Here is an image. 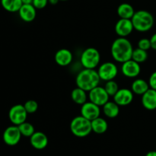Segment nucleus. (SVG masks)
<instances>
[{
  "mask_svg": "<svg viewBox=\"0 0 156 156\" xmlns=\"http://www.w3.org/2000/svg\"><path fill=\"white\" fill-rule=\"evenodd\" d=\"M111 52L114 60L123 63L129 59H131L133 47L129 40L126 37H119L113 42Z\"/></svg>",
  "mask_w": 156,
  "mask_h": 156,
  "instance_id": "1",
  "label": "nucleus"
},
{
  "mask_svg": "<svg viewBox=\"0 0 156 156\" xmlns=\"http://www.w3.org/2000/svg\"><path fill=\"white\" fill-rule=\"evenodd\" d=\"M100 81L98 71L92 69H84L76 76V83L77 87L89 92L93 88L98 86Z\"/></svg>",
  "mask_w": 156,
  "mask_h": 156,
  "instance_id": "2",
  "label": "nucleus"
},
{
  "mask_svg": "<svg viewBox=\"0 0 156 156\" xmlns=\"http://www.w3.org/2000/svg\"><path fill=\"white\" fill-rule=\"evenodd\" d=\"M131 21L134 29L140 32L149 31L153 27L155 22L153 15L146 10L135 12Z\"/></svg>",
  "mask_w": 156,
  "mask_h": 156,
  "instance_id": "3",
  "label": "nucleus"
},
{
  "mask_svg": "<svg viewBox=\"0 0 156 156\" xmlns=\"http://www.w3.org/2000/svg\"><path fill=\"white\" fill-rule=\"evenodd\" d=\"M70 130L73 135L79 138L86 137L92 132L91 120L82 115L77 116L70 123Z\"/></svg>",
  "mask_w": 156,
  "mask_h": 156,
  "instance_id": "4",
  "label": "nucleus"
},
{
  "mask_svg": "<svg viewBox=\"0 0 156 156\" xmlns=\"http://www.w3.org/2000/svg\"><path fill=\"white\" fill-rule=\"evenodd\" d=\"M101 60V54L94 47H88L82 52L81 55V64L85 69H94Z\"/></svg>",
  "mask_w": 156,
  "mask_h": 156,
  "instance_id": "5",
  "label": "nucleus"
},
{
  "mask_svg": "<svg viewBox=\"0 0 156 156\" xmlns=\"http://www.w3.org/2000/svg\"><path fill=\"white\" fill-rule=\"evenodd\" d=\"M27 117V112L26 111L24 106L22 105H15L10 108L9 111V118L11 123L15 126L26 121Z\"/></svg>",
  "mask_w": 156,
  "mask_h": 156,
  "instance_id": "6",
  "label": "nucleus"
},
{
  "mask_svg": "<svg viewBox=\"0 0 156 156\" xmlns=\"http://www.w3.org/2000/svg\"><path fill=\"white\" fill-rule=\"evenodd\" d=\"M98 73L101 80L108 82L114 80L118 74L117 66L112 62H106L102 63L98 69Z\"/></svg>",
  "mask_w": 156,
  "mask_h": 156,
  "instance_id": "7",
  "label": "nucleus"
},
{
  "mask_svg": "<svg viewBox=\"0 0 156 156\" xmlns=\"http://www.w3.org/2000/svg\"><path fill=\"white\" fill-rule=\"evenodd\" d=\"M21 135L18 126H10L5 129L2 135L4 143L9 146H16L21 140Z\"/></svg>",
  "mask_w": 156,
  "mask_h": 156,
  "instance_id": "8",
  "label": "nucleus"
},
{
  "mask_svg": "<svg viewBox=\"0 0 156 156\" xmlns=\"http://www.w3.org/2000/svg\"><path fill=\"white\" fill-rule=\"evenodd\" d=\"M109 94H108L105 88L99 85L91 90L88 94L90 101L100 107L104 106L109 101Z\"/></svg>",
  "mask_w": 156,
  "mask_h": 156,
  "instance_id": "9",
  "label": "nucleus"
},
{
  "mask_svg": "<svg viewBox=\"0 0 156 156\" xmlns=\"http://www.w3.org/2000/svg\"><path fill=\"white\" fill-rule=\"evenodd\" d=\"M101 109L100 106L95 105L93 102H85L81 108V115L83 116L89 120H93L100 117Z\"/></svg>",
  "mask_w": 156,
  "mask_h": 156,
  "instance_id": "10",
  "label": "nucleus"
},
{
  "mask_svg": "<svg viewBox=\"0 0 156 156\" xmlns=\"http://www.w3.org/2000/svg\"><path fill=\"white\" fill-rule=\"evenodd\" d=\"M121 71L123 76L126 77L136 78L140 75L141 72V67H140V63L131 59L123 62Z\"/></svg>",
  "mask_w": 156,
  "mask_h": 156,
  "instance_id": "11",
  "label": "nucleus"
},
{
  "mask_svg": "<svg viewBox=\"0 0 156 156\" xmlns=\"http://www.w3.org/2000/svg\"><path fill=\"white\" fill-rule=\"evenodd\" d=\"M134 93L127 88H120L114 96V101L119 106H126L133 101Z\"/></svg>",
  "mask_w": 156,
  "mask_h": 156,
  "instance_id": "12",
  "label": "nucleus"
},
{
  "mask_svg": "<svg viewBox=\"0 0 156 156\" xmlns=\"http://www.w3.org/2000/svg\"><path fill=\"white\" fill-rule=\"evenodd\" d=\"M133 29L131 19L120 18L115 24V32L120 37H126L132 33Z\"/></svg>",
  "mask_w": 156,
  "mask_h": 156,
  "instance_id": "13",
  "label": "nucleus"
},
{
  "mask_svg": "<svg viewBox=\"0 0 156 156\" xmlns=\"http://www.w3.org/2000/svg\"><path fill=\"white\" fill-rule=\"evenodd\" d=\"M37 9L32 4H23L18 11L21 19L25 22H31L37 15Z\"/></svg>",
  "mask_w": 156,
  "mask_h": 156,
  "instance_id": "14",
  "label": "nucleus"
},
{
  "mask_svg": "<svg viewBox=\"0 0 156 156\" xmlns=\"http://www.w3.org/2000/svg\"><path fill=\"white\" fill-rule=\"evenodd\" d=\"M30 143L35 149L42 150L48 145V137L45 133L38 131L30 137Z\"/></svg>",
  "mask_w": 156,
  "mask_h": 156,
  "instance_id": "15",
  "label": "nucleus"
},
{
  "mask_svg": "<svg viewBox=\"0 0 156 156\" xmlns=\"http://www.w3.org/2000/svg\"><path fill=\"white\" fill-rule=\"evenodd\" d=\"M56 64L60 66H67L72 62L73 56L72 52L68 49L62 48L58 50L54 56Z\"/></svg>",
  "mask_w": 156,
  "mask_h": 156,
  "instance_id": "16",
  "label": "nucleus"
},
{
  "mask_svg": "<svg viewBox=\"0 0 156 156\" xmlns=\"http://www.w3.org/2000/svg\"><path fill=\"white\" fill-rule=\"evenodd\" d=\"M142 105L149 111L156 109V90L149 88L146 93L142 95Z\"/></svg>",
  "mask_w": 156,
  "mask_h": 156,
  "instance_id": "17",
  "label": "nucleus"
},
{
  "mask_svg": "<svg viewBox=\"0 0 156 156\" xmlns=\"http://www.w3.org/2000/svg\"><path fill=\"white\" fill-rule=\"evenodd\" d=\"M149 88L150 87H149V82L142 79H137L134 80L131 85V90L133 92L139 95H143Z\"/></svg>",
  "mask_w": 156,
  "mask_h": 156,
  "instance_id": "18",
  "label": "nucleus"
},
{
  "mask_svg": "<svg viewBox=\"0 0 156 156\" xmlns=\"http://www.w3.org/2000/svg\"><path fill=\"white\" fill-rule=\"evenodd\" d=\"M103 107V112L108 118H115L120 114V106L114 101H108Z\"/></svg>",
  "mask_w": 156,
  "mask_h": 156,
  "instance_id": "19",
  "label": "nucleus"
},
{
  "mask_svg": "<svg viewBox=\"0 0 156 156\" xmlns=\"http://www.w3.org/2000/svg\"><path fill=\"white\" fill-rule=\"evenodd\" d=\"M135 13L133 7L129 3H122L117 8V15L120 18L131 19Z\"/></svg>",
  "mask_w": 156,
  "mask_h": 156,
  "instance_id": "20",
  "label": "nucleus"
},
{
  "mask_svg": "<svg viewBox=\"0 0 156 156\" xmlns=\"http://www.w3.org/2000/svg\"><path fill=\"white\" fill-rule=\"evenodd\" d=\"M91 129L94 133L97 134H103L108 130V123L106 120L101 117H98L91 120Z\"/></svg>",
  "mask_w": 156,
  "mask_h": 156,
  "instance_id": "21",
  "label": "nucleus"
},
{
  "mask_svg": "<svg viewBox=\"0 0 156 156\" xmlns=\"http://www.w3.org/2000/svg\"><path fill=\"white\" fill-rule=\"evenodd\" d=\"M1 5L3 9L9 12H18L22 6L21 0H1Z\"/></svg>",
  "mask_w": 156,
  "mask_h": 156,
  "instance_id": "22",
  "label": "nucleus"
},
{
  "mask_svg": "<svg viewBox=\"0 0 156 156\" xmlns=\"http://www.w3.org/2000/svg\"><path fill=\"white\" fill-rule=\"evenodd\" d=\"M87 91L82 88H74L71 93V98L73 101L76 104L79 105H82L85 104L87 101Z\"/></svg>",
  "mask_w": 156,
  "mask_h": 156,
  "instance_id": "23",
  "label": "nucleus"
},
{
  "mask_svg": "<svg viewBox=\"0 0 156 156\" xmlns=\"http://www.w3.org/2000/svg\"><path fill=\"white\" fill-rule=\"evenodd\" d=\"M132 59L137 62L138 63H142V62H146V59H148V53L146 50H142L140 48H136L133 50L132 54Z\"/></svg>",
  "mask_w": 156,
  "mask_h": 156,
  "instance_id": "24",
  "label": "nucleus"
},
{
  "mask_svg": "<svg viewBox=\"0 0 156 156\" xmlns=\"http://www.w3.org/2000/svg\"><path fill=\"white\" fill-rule=\"evenodd\" d=\"M21 135L25 137H30L35 133L34 127L31 123L28 122H24L23 123L18 126Z\"/></svg>",
  "mask_w": 156,
  "mask_h": 156,
  "instance_id": "25",
  "label": "nucleus"
},
{
  "mask_svg": "<svg viewBox=\"0 0 156 156\" xmlns=\"http://www.w3.org/2000/svg\"><path fill=\"white\" fill-rule=\"evenodd\" d=\"M104 88H105V90L108 92V94H109V96H113V97L115 95L116 93L120 89L118 85H117V83L114 80H110L106 82V84H105Z\"/></svg>",
  "mask_w": 156,
  "mask_h": 156,
  "instance_id": "26",
  "label": "nucleus"
},
{
  "mask_svg": "<svg viewBox=\"0 0 156 156\" xmlns=\"http://www.w3.org/2000/svg\"><path fill=\"white\" fill-rule=\"evenodd\" d=\"M24 108L27 114H34L38 109V104L34 100H28L24 103Z\"/></svg>",
  "mask_w": 156,
  "mask_h": 156,
  "instance_id": "27",
  "label": "nucleus"
},
{
  "mask_svg": "<svg viewBox=\"0 0 156 156\" xmlns=\"http://www.w3.org/2000/svg\"><path fill=\"white\" fill-rule=\"evenodd\" d=\"M138 47L142 49V50H146V51L150 48H152L151 47L150 39H148V38H142V39H140L138 42Z\"/></svg>",
  "mask_w": 156,
  "mask_h": 156,
  "instance_id": "28",
  "label": "nucleus"
},
{
  "mask_svg": "<svg viewBox=\"0 0 156 156\" xmlns=\"http://www.w3.org/2000/svg\"><path fill=\"white\" fill-rule=\"evenodd\" d=\"M48 0H33V5L37 9H43L48 4Z\"/></svg>",
  "mask_w": 156,
  "mask_h": 156,
  "instance_id": "29",
  "label": "nucleus"
},
{
  "mask_svg": "<svg viewBox=\"0 0 156 156\" xmlns=\"http://www.w3.org/2000/svg\"><path fill=\"white\" fill-rule=\"evenodd\" d=\"M149 85L150 88L156 90V71L151 74L149 79Z\"/></svg>",
  "mask_w": 156,
  "mask_h": 156,
  "instance_id": "30",
  "label": "nucleus"
},
{
  "mask_svg": "<svg viewBox=\"0 0 156 156\" xmlns=\"http://www.w3.org/2000/svg\"><path fill=\"white\" fill-rule=\"evenodd\" d=\"M150 42H151V47L153 50H156V33L154 34L150 38Z\"/></svg>",
  "mask_w": 156,
  "mask_h": 156,
  "instance_id": "31",
  "label": "nucleus"
},
{
  "mask_svg": "<svg viewBox=\"0 0 156 156\" xmlns=\"http://www.w3.org/2000/svg\"><path fill=\"white\" fill-rule=\"evenodd\" d=\"M48 2H49V3H50V5H56L58 2H59V0H48Z\"/></svg>",
  "mask_w": 156,
  "mask_h": 156,
  "instance_id": "32",
  "label": "nucleus"
},
{
  "mask_svg": "<svg viewBox=\"0 0 156 156\" xmlns=\"http://www.w3.org/2000/svg\"><path fill=\"white\" fill-rule=\"evenodd\" d=\"M146 156H156V151H150L146 154Z\"/></svg>",
  "mask_w": 156,
  "mask_h": 156,
  "instance_id": "33",
  "label": "nucleus"
},
{
  "mask_svg": "<svg viewBox=\"0 0 156 156\" xmlns=\"http://www.w3.org/2000/svg\"><path fill=\"white\" fill-rule=\"evenodd\" d=\"M23 4H32L33 3V0H21Z\"/></svg>",
  "mask_w": 156,
  "mask_h": 156,
  "instance_id": "34",
  "label": "nucleus"
},
{
  "mask_svg": "<svg viewBox=\"0 0 156 156\" xmlns=\"http://www.w3.org/2000/svg\"><path fill=\"white\" fill-rule=\"evenodd\" d=\"M59 1H62V2H64V1H68V0H59Z\"/></svg>",
  "mask_w": 156,
  "mask_h": 156,
  "instance_id": "35",
  "label": "nucleus"
}]
</instances>
